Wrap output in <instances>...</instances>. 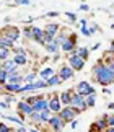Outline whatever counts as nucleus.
Here are the masks:
<instances>
[{"mask_svg": "<svg viewBox=\"0 0 114 132\" xmlns=\"http://www.w3.org/2000/svg\"><path fill=\"white\" fill-rule=\"evenodd\" d=\"M93 80L98 82L103 87H108V85L114 83V70H111L109 67H106L103 59H100L96 62V65L93 67Z\"/></svg>", "mask_w": 114, "mask_h": 132, "instance_id": "nucleus-1", "label": "nucleus"}, {"mask_svg": "<svg viewBox=\"0 0 114 132\" xmlns=\"http://www.w3.org/2000/svg\"><path fill=\"white\" fill-rule=\"evenodd\" d=\"M80 114H82V113H80L78 109H75L74 106H64V108L59 111V116L65 121L67 124H70L72 121H74L77 116H80Z\"/></svg>", "mask_w": 114, "mask_h": 132, "instance_id": "nucleus-2", "label": "nucleus"}, {"mask_svg": "<svg viewBox=\"0 0 114 132\" xmlns=\"http://www.w3.org/2000/svg\"><path fill=\"white\" fill-rule=\"evenodd\" d=\"M70 106H74L75 109H78L80 113H83L85 109H88L86 106V101H85V96L78 95L75 90H72V100H70Z\"/></svg>", "mask_w": 114, "mask_h": 132, "instance_id": "nucleus-3", "label": "nucleus"}, {"mask_svg": "<svg viewBox=\"0 0 114 132\" xmlns=\"http://www.w3.org/2000/svg\"><path fill=\"white\" fill-rule=\"evenodd\" d=\"M65 124L67 122L60 118L59 114H52V116H51V119H49V122H47V126L51 127L52 132H62L64 127H65Z\"/></svg>", "mask_w": 114, "mask_h": 132, "instance_id": "nucleus-4", "label": "nucleus"}, {"mask_svg": "<svg viewBox=\"0 0 114 132\" xmlns=\"http://www.w3.org/2000/svg\"><path fill=\"white\" fill-rule=\"evenodd\" d=\"M85 62H86V60L82 59L78 54H70V55H69V65L75 70V72H80V70H83Z\"/></svg>", "mask_w": 114, "mask_h": 132, "instance_id": "nucleus-5", "label": "nucleus"}, {"mask_svg": "<svg viewBox=\"0 0 114 132\" xmlns=\"http://www.w3.org/2000/svg\"><path fill=\"white\" fill-rule=\"evenodd\" d=\"M60 49L64 51V52H69V54L72 52V51H75V49H77V34H75V33L69 34V38H67L65 41L62 43Z\"/></svg>", "mask_w": 114, "mask_h": 132, "instance_id": "nucleus-6", "label": "nucleus"}, {"mask_svg": "<svg viewBox=\"0 0 114 132\" xmlns=\"http://www.w3.org/2000/svg\"><path fill=\"white\" fill-rule=\"evenodd\" d=\"M17 111H18V113H20V116H21V119L25 121V119H26L28 118V116L31 114V113H33V104H29L28 103V101H18V106H17Z\"/></svg>", "mask_w": 114, "mask_h": 132, "instance_id": "nucleus-7", "label": "nucleus"}, {"mask_svg": "<svg viewBox=\"0 0 114 132\" xmlns=\"http://www.w3.org/2000/svg\"><path fill=\"white\" fill-rule=\"evenodd\" d=\"M78 95L82 96H86V95H91V93H96V90L91 87L88 82H80V83H77V87L74 88Z\"/></svg>", "mask_w": 114, "mask_h": 132, "instance_id": "nucleus-8", "label": "nucleus"}, {"mask_svg": "<svg viewBox=\"0 0 114 132\" xmlns=\"http://www.w3.org/2000/svg\"><path fill=\"white\" fill-rule=\"evenodd\" d=\"M64 108V104L60 103V98L57 95H51V98H49V109H51V113L52 114H59V111Z\"/></svg>", "mask_w": 114, "mask_h": 132, "instance_id": "nucleus-9", "label": "nucleus"}, {"mask_svg": "<svg viewBox=\"0 0 114 132\" xmlns=\"http://www.w3.org/2000/svg\"><path fill=\"white\" fill-rule=\"evenodd\" d=\"M33 109L34 111H44V109H49V100L44 98V95H38L36 101L33 103Z\"/></svg>", "mask_w": 114, "mask_h": 132, "instance_id": "nucleus-10", "label": "nucleus"}, {"mask_svg": "<svg viewBox=\"0 0 114 132\" xmlns=\"http://www.w3.org/2000/svg\"><path fill=\"white\" fill-rule=\"evenodd\" d=\"M74 75H75V70L70 67L69 64H64L62 67L59 69V77L62 78V82L64 80H70V78H74Z\"/></svg>", "mask_w": 114, "mask_h": 132, "instance_id": "nucleus-11", "label": "nucleus"}, {"mask_svg": "<svg viewBox=\"0 0 114 132\" xmlns=\"http://www.w3.org/2000/svg\"><path fill=\"white\" fill-rule=\"evenodd\" d=\"M2 33L5 34V36H8L15 43L20 39V34H21V33H20V29H18V26H7L5 29H2Z\"/></svg>", "mask_w": 114, "mask_h": 132, "instance_id": "nucleus-12", "label": "nucleus"}, {"mask_svg": "<svg viewBox=\"0 0 114 132\" xmlns=\"http://www.w3.org/2000/svg\"><path fill=\"white\" fill-rule=\"evenodd\" d=\"M3 70L5 72H8V73H13V72H17L18 70V65H17V62L10 57V59H7V60H3Z\"/></svg>", "mask_w": 114, "mask_h": 132, "instance_id": "nucleus-13", "label": "nucleus"}, {"mask_svg": "<svg viewBox=\"0 0 114 132\" xmlns=\"http://www.w3.org/2000/svg\"><path fill=\"white\" fill-rule=\"evenodd\" d=\"M103 62H104L106 67H109L111 70H114V54L108 51V52L103 55Z\"/></svg>", "mask_w": 114, "mask_h": 132, "instance_id": "nucleus-14", "label": "nucleus"}, {"mask_svg": "<svg viewBox=\"0 0 114 132\" xmlns=\"http://www.w3.org/2000/svg\"><path fill=\"white\" fill-rule=\"evenodd\" d=\"M44 31L47 33L49 36L55 38V36H57V33L60 31V26H59V24H55V23H49L47 26H46V29H44Z\"/></svg>", "mask_w": 114, "mask_h": 132, "instance_id": "nucleus-15", "label": "nucleus"}, {"mask_svg": "<svg viewBox=\"0 0 114 132\" xmlns=\"http://www.w3.org/2000/svg\"><path fill=\"white\" fill-rule=\"evenodd\" d=\"M60 103L64 106H70V100H72V90H65L60 93Z\"/></svg>", "mask_w": 114, "mask_h": 132, "instance_id": "nucleus-16", "label": "nucleus"}, {"mask_svg": "<svg viewBox=\"0 0 114 132\" xmlns=\"http://www.w3.org/2000/svg\"><path fill=\"white\" fill-rule=\"evenodd\" d=\"M0 46H3V47H8V49H13L15 41H12L8 36H5V34L0 31Z\"/></svg>", "mask_w": 114, "mask_h": 132, "instance_id": "nucleus-17", "label": "nucleus"}, {"mask_svg": "<svg viewBox=\"0 0 114 132\" xmlns=\"http://www.w3.org/2000/svg\"><path fill=\"white\" fill-rule=\"evenodd\" d=\"M7 83H23V75L20 72H13L8 75V82Z\"/></svg>", "mask_w": 114, "mask_h": 132, "instance_id": "nucleus-18", "label": "nucleus"}, {"mask_svg": "<svg viewBox=\"0 0 114 132\" xmlns=\"http://www.w3.org/2000/svg\"><path fill=\"white\" fill-rule=\"evenodd\" d=\"M70 54H78L82 59H85V60H86L88 57H90V49H88V47H77L75 51H72Z\"/></svg>", "mask_w": 114, "mask_h": 132, "instance_id": "nucleus-19", "label": "nucleus"}, {"mask_svg": "<svg viewBox=\"0 0 114 132\" xmlns=\"http://www.w3.org/2000/svg\"><path fill=\"white\" fill-rule=\"evenodd\" d=\"M21 83H5V93H20Z\"/></svg>", "mask_w": 114, "mask_h": 132, "instance_id": "nucleus-20", "label": "nucleus"}, {"mask_svg": "<svg viewBox=\"0 0 114 132\" xmlns=\"http://www.w3.org/2000/svg\"><path fill=\"white\" fill-rule=\"evenodd\" d=\"M51 116H52V113H51V109H44V111H39V121L41 124H47Z\"/></svg>", "mask_w": 114, "mask_h": 132, "instance_id": "nucleus-21", "label": "nucleus"}, {"mask_svg": "<svg viewBox=\"0 0 114 132\" xmlns=\"http://www.w3.org/2000/svg\"><path fill=\"white\" fill-rule=\"evenodd\" d=\"M95 126L98 127V130L100 132H103L106 127H108V121H106V114H103L100 119H96V122H95Z\"/></svg>", "mask_w": 114, "mask_h": 132, "instance_id": "nucleus-22", "label": "nucleus"}, {"mask_svg": "<svg viewBox=\"0 0 114 132\" xmlns=\"http://www.w3.org/2000/svg\"><path fill=\"white\" fill-rule=\"evenodd\" d=\"M46 82H47V87H55V85H60L62 83V78L59 77V73H57V75L54 73V75H51Z\"/></svg>", "mask_w": 114, "mask_h": 132, "instance_id": "nucleus-23", "label": "nucleus"}, {"mask_svg": "<svg viewBox=\"0 0 114 132\" xmlns=\"http://www.w3.org/2000/svg\"><path fill=\"white\" fill-rule=\"evenodd\" d=\"M13 60L17 62V65H26V64H28L26 54H15V55H13Z\"/></svg>", "mask_w": 114, "mask_h": 132, "instance_id": "nucleus-24", "label": "nucleus"}, {"mask_svg": "<svg viewBox=\"0 0 114 132\" xmlns=\"http://www.w3.org/2000/svg\"><path fill=\"white\" fill-rule=\"evenodd\" d=\"M10 55H12V49H8V47H3V46H0V62H3V60L10 59Z\"/></svg>", "mask_w": 114, "mask_h": 132, "instance_id": "nucleus-25", "label": "nucleus"}, {"mask_svg": "<svg viewBox=\"0 0 114 132\" xmlns=\"http://www.w3.org/2000/svg\"><path fill=\"white\" fill-rule=\"evenodd\" d=\"M44 47H46V51H47V52H49V54H57V52H59V49H60V46H59V44H57L55 41H52V43H49V44H46V46H44Z\"/></svg>", "mask_w": 114, "mask_h": 132, "instance_id": "nucleus-26", "label": "nucleus"}, {"mask_svg": "<svg viewBox=\"0 0 114 132\" xmlns=\"http://www.w3.org/2000/svg\"><path fill=\"white\" fill-rule=\"evenodd\" d=\"M51 75H54V69H51V67H47V69H43L39 72V78H43V80H47Z\"/></svg>", "mask_w": 114, "mask_h": 132, "instance_id": "nucleus-27", "label": "nucleus"}, {"mask_svg": "<svg viewBox=\"0 0 114 132\" xmlns=\"http://www.w3.org/2000/svg\"><path fill=\"white\" fill-rule=\"evenodd\" d=\"M85 101H86V106H88V108H93V106L96 104V93L86 95L85 96Z\"/></svg>", "mask_w": 114, "mask_h": 132, "instance_id": "nucleus-28", "label": "nucleus"}, {"mask_svg": "<svg viewBox=\"0 0 114 132\" xmlns=\"http://www.w3.org/2000/svg\"><path fill=\"white\" fill-rule=\"evenodd\" d=\"M23 82L25 83H34L36 82V72H29L26 75H23Z\"/></svg>", "mask_w": 114, "mask_h": 132, "instance_id": "nucleus-29", "label": "nucleus"}, {"mask_svg": "<svg viewBox=\"0 0 114 132\" xmlns=\"http://www.w3.org/2000/svg\"><path fill=\"white\" fill-rule=\"evenodd\" d=\"M44 87H47V82H46V80L39 78V80H36V82H34V88H36V90H39V88H44Z\"/></svg>", "mask_w": 114, "mask_h": 132, "instance_id": "nucleus-30", "label": "nucleus"}, {"mask_svg": "<svg viewBox=\"0 0 114 132\" xmlns=\"http://www.w3.org/2000/svg\"><path fill=\"white\" fill-rule=\"evenodd\" d=\"M5 119H8V121H12V122H17L18 126H23V124H25V121H23V119H18V118H13V116H5Z\"/></svg>", "mask_w": 114, "mask_h": 132, "instance_id": "nucleus-31", "label": "nucleus"}, {"mask_svg": "<svg viewBox=\"0 0 114 132\" xmlns=\"http://www.w3.org/2000/svg\"><path fill=\"white\" fill-rule=\"evenodd\" d=\"M8 72H5V70H3V72L2 73H0V83H2V85H5V83H7L8 82Z\"/></svg>", "mask_w": 114, "mask_h": 132, "instance_id": "nucleus-32", "label": "nucleus"}, {"mask_svg": "<svg viewBox=\"0 0 114 132\" xmlns=\"http://www.w3.org/2000/svg\"><path fill=\"white\" fill-rule=\"evenodd\" d=\"M106 121H108V127H114V114H106Z\"/></svg>", "mask_w": 114, "mask_h": 132, "instance_id": "nucleus-33", "label": "nucleus"}, {"mask_svg": "<svg viewBox=\"0 0 114 132\" xmlns=\"http://www.w3.org/2000/svg\"><path fill=\"white\" fill-rule=\"evenodd\" d=\"M65 16H67V20H69L70 23H75V21H77V15H75V13L67 12V13H65Z\"/></svg>", "mask_w": 114, "mask_h": 132, "instance_id": "nucleus-34", "label": "nucleus"}, {"mask_svg": "<svg viewBox=\"0 0 114 132\" xmlns=\"http://www.w3.org/2000/svg\"><path fill=\"white\" fill-rule=\"evenodd\" d=\"M80 31H82V34H85V36H91L90 28H88V26H80Z\"/></svg>", "mask_w": 114, "mask_h": 132, "instance_id": "nucleus-35", "label": "nucleus"}, {"mask_svg": "<svg viewBox=\"0 0 114 132\" xmlns=\"http://www.w3.org/2000/svg\"><path fill=\"white\" fill-rule=\"evenodd\" d=\"M0 132H13V129H10L8 126H5L3 122H0Z\"/></svg>", "mask_w": 114, "mask_h": 132, "instance_id": "nucleus-36", "label": "nucleus"}, {"mask_svg": "<svg viewBox=\"0 0 114 132\" xmlns=\"http://www.w3.org/2000/svg\"><path fill=\"white\" fill-rule=\"evenodd\" d=\"M25 36H26V39H31V26L25 28Z\"/></svg>", "mask_w": 114, "mask_h": 132, "instance_id": "nucleus-37", "label": "nucleus"}, {"mask_svg": "<svg viewBox=\"0 0 114 132\" xmlns=\"http://www.w3.org/2000/svg\"><path fill=\"white\" fill-rule=\"evenodd\" d=\"M36 98H38V96H28V98H25V101H28L29 104H33L34 101H36Z\"/></svg>", "mask_w": 114, "mask_h": 132, "instance_id": "nucleus-38", "label": "nucleus"}, {"mask_svg": "<svg viewBox=\"0 0 114 132\" xmlns=\"http://www.w3.org/2000/svg\"><path fill=\"white\" fill-rule=\"evenodd\" d=\"M13 52L15 54H26V51H25L23 47H17V49H13Z\"/></svg>", "mask_w": 114, "mask_h": 132, "instance_id": "nucleus-39", "label": "nucleus"}, {"mask_svg": "<svg viewBox=\"0 0 114 132\" xmlns=\"http://www.w3.org/2000/svg\"><path fill=\"white\" fill-rule=\"evenodd\" d=\"M17 5H31L29 0H17Z\"/></svg>", "mask_w": 114, "mask_h": 132, "instance_id": "nucleus-40", "label": "nucleus"}, {"mask_svg": "<svg viewBox=\"0 0 114 132\" xmlns=\"http://www.w3.org/2000/svg\"><path fill=\"white\" fill-rule=\"evenodd\" d=\"M80 10H82V12H90V7H88L86 3H82L80 5Z\"/></svg>", "mask_w": 114, "mask_h": 132, "instance_id": "nucleus-41", "label": "nucleus"}, {"mask_svg": "<svg viewBox=\"0 0 114 132\" xmlns=\"http://www.w3.org/2000/svg\"><path fill=\"white\" fill-rule=\"evenodd\" d=\"M98 29H100V28H98L96 24H91V26H90V33H91V34H95V33L98 31Z\"/></svg>", "mask_w": 114, "mask_h": 132, "instance_id": "nucleus-42", "label": "nucleus"}, {"mask_svg": "<svg viewBox=\"0 0 114 132\" xmlns=\"http://www.w3.org/2000/svg\"><path fill=\"white\" fill-rule=\"evenodd\" d=\"M8 103H5V101H0V108H2V109H8Z\"/></svg>", "mask_w": 114, "mask_h": 132, "instance_id": "nucleus-43", "label": "nucleus"}, {"mask_svg": "<svg viewBox=\"0 0 114 132\" xmlns=\"http://www.w3.org/2000/svg\"><path fill=\"white\" fill-rule=\"evenodd\" d=\"M10 101H13V96L12 95H7V96H5V103H10Z\"/></svg>", "mask_w": 114, "mask_h": 132, "instance_id": "nucleus-44", "label": "nucleus"}, {"mask_svg": "<svg viewBox=\"0 0 114 132\" xmlns=\"http://www.w3.org/2000/svg\"><path fill=\"white\" fill-rule=\"evenodd\" d=\"M47 16H59V13H57V12H49Z\"/></svg>", "mask_w": 114, "mask_h": 132, "instance_id": "nucleus-45", "label": "nucleus"}, {"mask_svg": "<svg viewBox=\"0 0 114 132\" xmlns=\"http://www.w3.org/2000/svg\"><path fill=\"white\" fill-rule=\"evenodd\" d=\"M70 127H72V129H77V121H75V119L70 122Z\"/></svg>", "mask_w": 114, "mask_h": 132, "instance_id": "nucleus-46", "label": "nucleus"}, {"mask_svg": "<svg viewBox=\"0 0 114 132\" xmlns=\"http://www.w3.org/2000/svg\"><path fill=\"white\" fill-rule=\"evenodd\" d=\"M3 93H5V85L0 83V95H3Z\"/></svg>", "mask_w": 114, "mask_h": 132, "instance_id": "nucleus-47", "label": "nucleus"}, {"mask_svg": "<svg viewBox=\"0 0 114 132\" xmlns=\"http://www.w3.org/2000/svg\"><path fill=\"white\" fill-rule=\"evenodd\" d=\"M80 26H86V20H85V18L80 20Z\"/></svg>", "mask_w": 114, "mask_h": 132, "instance_id": "nucleus-48", "label": "nucleus"}, {"mask_svg": "<svg viewBox=\"0 0 114 132\" xmlns=\"http://www.w3.org/2000/svg\"><path fill=\"white\" fill-rule=\"evenodd\" d=\"M98 47H100V43H96V44H95V46H93V47H91V49H90V51H96V49H98Z\"/></svg>", "mask_w": 114, "mask_h": 132, "instance_id": "nucleus-49", "label": "nucleus"}, {"mask_svg": "<svg viewBox=\"0 0 114 132\" xmlns=\"http://www.w3.org/2000/svg\"><path fill=\"white\" fill-rule=\"evenodd\" d=\"M103 132H114V127H106Z\"/></svg>", "mask_w": 114, "mask_h": 132, "instance_id": "nucleus-50", "label": "nucleus"}, {"mask_svg": "<svg viewBox=\"0 0 114 132\" xmlns=\"http://www.w3.org/2000/svg\"><path fill=\"white\" fill-rule=\"evenodd\" d=\"M108 108H109V109H114V103H109V104H108Z\"/></svg>", "mask_w": 114, "mask_h": 132, "instance_id": "nucleus-51", "label": "nucleus"}, {"mask_svg": "<svg viewBox=\"0 0 114 132\" xmlns=\"http://www.w3.org/2000/svg\"><path fill=\"white\" fill-rule=\"evenodd\" d=\"M2 72H3V64L0 62V73H2Z\"/></svg>", "mask_w": 114, "mask_h": 132, "instance_id": "nucleus-52", "label": "nucleus"}, {"mask_svg": "<svg viewBox=\"0 0 114 132\" xmlns=\"http://www.w3.org/2000/svg\"><path fill=\"white\" fill-rule=\"evenodd\" d=\"M29 132H41V130H39V129H31Z\"/></svg>", "mask_w": 114, "mask_h": 132, "instance_id": "nucleus-53", "label": "nucleus"}, {"mask_svg": "<svg viewBox=\"0 0 114 132\" xmlns=\"http://www.w3.org/2000/svg\"><path fill=\"white\" fill-rule=\"evenodd\" d=\"M13 132H17V130H15V129H13Z\"/></svg>", "mask_w": 114, "mask_h": 132, "instance_id": "nucleus-54", "label": "nucleus"}]
</instances>
